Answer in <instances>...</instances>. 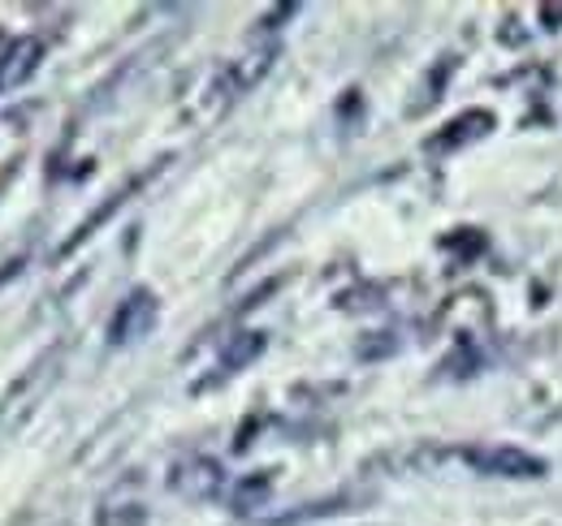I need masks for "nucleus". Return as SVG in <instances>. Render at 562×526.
<instances>
[{"mask_svg": "<svg viewBox=\"0 0 562 526\" xmlns=\"http://www.w3.org/2000/svg\"><path fill=\"white\" fill-rule=\"evenodd\" d=\"M156 316H160L156 294L151 289H131L117 302L113 320H109V345H135V341H143L147 332L156 329Z\"/></svg>", "mask_w": 562, "mask_h": 526, "instance_id": "nucleus-1", "label": "nucleus"}, {"mask_svg": "<svg viewBox=\"0 0 562 526\" xmlns=\"http://www.w3.org/2000/svg\"><path fill=\"white\" fill-rule=\"evenodd\" d=\"M463 461L481 474H497V479H541L546 474V461L524 454V449H510V445H476V449H463Z\"/></svg>", "mask_w": 562, "mask_h": 526, "instance_id": "nucleus-2", "label": "nucleus"}, {"mask_svg": "<svg viewBox=\"0 0 562 526\" xmlns=\"http://www.w3.org/2000/svg\"><path fill=\"white\" fill-rule=\"evenodd\" d=\"M169 488L178 496L204 505V501H216L225 492V470H221V461L212 458H182L173 466V474H169Z\"/></svg>", "mask_w": 562, "mask_h": 526, "instance_id": "nucleus-3", "label": "nucleus"}, {"mask_svg": "<svg viewBox=\"0 0 562 526\" xmlns=\"http://www.w3.org/2000/svg\"><path fill=\"white\" fill-rule=\"evenodd\" d=\"M44 66V39L22 35L0 53V91H18L22 82L35 78V69Z\"/></svg>", "mask_w": 562, "mask_h": 526, "instance_id": "nucleus-4", "label": "nucleus"}, {"mask_svg": "<svg viewBox=\"0 0 562 526\" xmlns=\"http://www.w3.org/2000/svg\"><path fill=\"white\" fill-rule=\"evenodd\" d=\"M493 117L490 113H463V117H454L446 130H437L424 147L428 151H454V147H463V142H472V138H481V134H490Z\"/></svg>", "mask_w": 562, "mask_h": 526, "instance_id": "nucleus-5", "label": "nucleus"}, {"mask_svg": "<svg viewBox=\"0 0 562 526\" xmlns=\"http://www.w3.org/2000/svg\"><path fill=\"white\" fill-rule=\"evenodd\" d=\"M265 354V332H234L229 336V345L221 350V363H216V376H234V371H243L247 363H256Z\"/></svg>", "mask_w": 562, "mask_h": 526, "instance_id": "nucleus-6", "label": "nucleus"}, {"mask_svg": "<svg viewBox=\"0 0 562 526\" xmlns=\"http://www.w3.org/2000/svg\"><path fill=\"white\" fill-rule=\"evenodd\" d=\"M269 501V474H260V479H247L238 492H234V510L238 514H251L256 505H265Z\"/></svg>", "mask_w": 562, "mask_h": 526, "instance_id": "nucleus-7", "label": "nucleus"}, {"mask_svg": "<svg viewBox=\"0 0 562 526\" xmlns=\"http://www.w3.org/2000/svg\"><path fill=\"white\" fill-rule=\"evenodd\" d=\"M338 510H347V505H342V501H316V505H303V510H290V514H281V518H273V526L307 523V518H321V514H338Z\"/></svg>", "mask_w": 562, "mask_h": 526, "instance_id": "nucleus-8", "label": "nucleus"}, {"mask_svg": "<svg viewBox=\"0 0 562 526\" xmlns=\"http://www.w3.org/2000/svg\"><path fill=\"white\" fill-rule=\"evenodd\" d=\"M143 523H147L143 505H117V514L113 510H100V526H143Z\"/></svg>", "mask_w": 562, "mask_h": 526, "instance_id": "nucleus-9", "label": "nucleus"}]
</instances>
